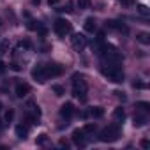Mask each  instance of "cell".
<instances>
[{
    "label": "cell",
    "mask_w": 150,
    "mask_h": 150,
    "mask_svg": "<svg viewBox=\"0 0 150 150\" xmlns=\"http://www.w3.org/2000/svg\"><path fill=\"white\" fill-rule=\"evenodd\" d=\"M51 90H53L55 96H58V97H62V96L65 94V88H64L62 85H51Z\"/></svg>",
    "instance_id": "ffe728a7"
},
{
    "label": "cell",
    "mask_w": 150,
    "mask_h": 150,
    "mask_svg": "<svg viewBox=\"0 0 150 150\" xmlns=\"http://www.w3.org/2000/svg\"><path fill=\"white\" fill-rule=\"evenodd\" d=\"M74 111H76V108H74L72 103H65V104L60 106V117L62 118H71L74 115Z\"/></svg>",
    "instance_id": "9c48e42d"
},
{
    "label": "cell",
    "mask_w": 150,
    "mask_h": 150,
    "mask_svg": "<svg viewBox=\"0 0 150 150\" xmlns=\"http://www.w3.org/2000/svg\"><path fill=\"white\" fill-rule=\"evenodd\" d=\"M90 117H94V118H103V117H104V108H101V106L92 108V110H90Z\"/></svg>",
    "instance_id": "2e32d148"
},
{
    "label": "cell",
    "mask_w": 150,
    "mask_h": 150,
    "mask_svg": "<svg viewBox=\"0 0 150 150\" xmlns=\"http://www.w3.org/2000/svg\"><path fill=\"white\" fill-rule=\"evenodd\" d=\"M146 122H148L146 113H145V115H141V113H134V117H132V124H134V127H143V125H146Z\"/></svg>",
    "instance_id": "7c38bea8"
},
{
    "label": "cell",
    "mask_w": 150,
    "mask_h": 150,
    "mask_svg": "<svg viewBox=\"0 0 150 150\" xmlns=\"http://www.w3.org/2000/svg\"><path fill=\"white\" fill-rule=\"evenodd\" d=\"M2 108H4V104H2V101H0V111H2Z\"/></svg>",
    "instance_id": "8d00e7d4"
},
{
    "label": "cell",
    "mask_w": 150,
    "mask_h": 150,
    "mask_svg": "<svg viewBox=\"0 0 150 150\" xmlns=\"http://www.w3.org/2000/svg\"><path fill=\"white\" fill-rule=\"evenodd\" d=\"M71 44H72V48L76 51H83L85 46H87V37L83 34H74L71 37Z\"/></svg>",
    "instance_id": "8992f818"
},
{
    "label": "cell",
    "mask_w": 150,
    "mask_h": 150,
    "mask_svg": "<svg viewBox=\"0 0 150 150\" xmlns=\"http://www.w3.org/2000/svg\"><path fill=\"white\" fill-rule=\"evenodd\" d=\"M57 11H60V13H72L74 9H72V2H67L64 7H58Z\"/></svg>",
    "instance_id": "603a6c76"
},
{
    "label": "cell",
    "mask_w": 150,
    "mask_h": 150,
    "mask_svg": "<svg viewBox=\"0 0 150 150\" xmlns=\"http://www.w3.org/2000/svg\"><path fill=\"white\" fill-rule=\"evenodd\" d=\"M120 138V127L117 124H111L108 127H104L101 132H99V139L103 143H113Z\"/></svg>",
    "instance_id": "3957f363"
},
{
    "label": "cell",
    "mask_w": 150,
    "mask_h": 150,
    "mask_svg": "<svg viewBox=\"0 0 150 150\" xmlns=\"http://www.w3.org/2000/svg\"><path fill=\"white\" fill-rule=\"evenodd\" d=\"M53 30H55V34H57L58 37H65V35H69V34L72 32V25H71L67 20L58 18V20L53 23Z\"/></svg>",
    "instance_id": "277c9868"
},
{
    "label": "cell",
    "mask_w": 150,
    "mask_h": 150,
    "mask_svg": "<svg viewBox=\"0 0 150 150\" xmlns=\"http://www.w3.org/2000/svg\"><path fill=\"white\" fill-rule=\"evenodd\" d=\"M16 136H18L20 139H27V136H28V125H27L25 122L16 125Z\"/></svg>",
    "instance_id": "4fadbf2b"
},
{
    "label": "cell",
    "mask_w": 150,
    "mask_h": 150,
    "mask_svg": "<svg viewBox=\"0 0 150 150\" xmlns=\"http://www.w3.org/2000/svg\"><path fill=\"white\" fill-rule=\"evenodd\" d=\"M106 27H108V28H113V30H118V32H122V34H129V28H127V25H124L122 21L110 20V21H106Z\"/></svg>",
    "instance_id": "8fae6325"
},
{
    "label": "cell",
    "mask_w": 150,
    "mask_h": 150,
    "mask_svg": "<svg viewBox=\"0 0 150 150\" xmlns=\"http://www.w3.org/2000/svg\"><path fill=\"white\" fill-rule=\"evenodd\" d=\"M136 39H138L141 44H145V46H148V44H150V35H148L146 32H139V34L136 35Z\"/></svg>",
    "instance_id": "ac0fdd59"
},
{
    "label": "cell",
    "mask_w": 150,
    "mask_h": 150,
    "mask_svg": "<svg viewBox=\"0 0 150 150\" xmlns=\"http://www.w3.org/2000/svg\"><path fill=\"white\" fill-rule=\"evenodd\" d=\"M32 80H35L37 83H46L50 78H48V72L44 69V64H37L34 69H32Z\"/></svg>",
    "instance_id": "5b68a950"
},
{
    "label": "cell",
    "mask_w": 150,
    "mask_h": 150,
    "mask_svg": "<svg viewBox=\"0 0 150 150\" xmlns=\"http://www.w3.org/2000/svg\"><path fill=\"white\" fill-rule=\"evenodd\" d=\"M4 71H6V64L0 60V72H4Z\"/></svg>",
    "instance_id": "836d02e7"
},
{
    "label": "cell",
    "mask_w": 150,
    "mask_h": 150,
    "mask_svg": "<svg viewBox=\"0 0 150 150\" xmlns=\"http://www.w3.org/2000/svg\"><path fill=\"white\" fill-rule=\"evenodd\" d=\"M132 87L141 90V88H145V83H141V81H138V80H136V81H132Z\"/></svg>",
    "instance_id": "83f0119b"
},
{
    "label": "cell",
    "mask_w": 150,
    "mask_h": 150,
    "mask_svg": "<svg viewBox=\"0 0 150 150\" xmlns=\"http://www.w3.org/2000/svg\"><path fill=\"white\" fill-rule=\"evenodd\" d=\"M78 7L80 9H88L90 7V0H78Z\"/></svg>",
    "instance_id": "d4e9b609"
},
{
    "label": "cell",
    "mask_w": 150,
    "mask_h": 150,
    "mask_svg": "<svg viewBox=\"0 0 150 150\" xmlns=\"http://www.w3.org/2000/svg\"><path fill=\"white\" fill-rule=\"evenodd\" d=\"M83 27H85V32H88V34H94V32L97 30V21H96L94 18H87Z\"/></svg>",
    "instance_id": "5bb4252c"
},
{
    "label": "cell",
    "mask_w": 150,
    "mask_h": 150,
    "mask_svg": "<svg viewBox=\"0 0 150 150\" xmlns=\"http://www.w3.org/2000/svg\"><path fill=\"white\" fill-rule=\"evenodd\" d=\"M11 69H13V71H20L21 67H20V65H18V64L14 62V64H11Z\"/></svg>",
    "instance_id": "4dcf8cb0"
},
{
    "label": "cell",
    "mask_w": 150,
    "mask_h": 150,
    "mask_svg": "<svg viewBox=\"0 0 150 150\" xmlns=\"http://www.w3.org/2000/svg\"><path fill=\"white\" fill-rule=\"evenodd\" d=\"M96 129H97V127H96V124L88 122V124H85V127H83L81 131L85 132V136H90V134H94V132H96Z\"/></svg>",
    "instance_id": "d6986e66"
},
{
    "label": "cell",
    "mask_w": 150,
    "mask_h": 150,
    "mask_svg": "<svg viewBox=\"0 0 150 150\" xmlns=\"http://www.w3.org/2000/svg\"><path fill=\"white\" fill-rule=\"evenodd\" d=\"M115 96H117V97H118L120 101H125V99H127V97H125V96H124L122 92H115Z\"/></svg>",
    "instance_id": "f546056e"
},
{
    "label": "cell",
    "mask_w": 150,
    "mask_h": 150,
    "mask_svg": "<svg viewBox=\"0 0 150 150\" xmlns=\"http://www.w3.org/2000/svg\"><path fill=\"white\" fill-rule=\"evenodd\" d=\"M32 2H34V4H37V6H39V2H41V0H32Z\"/></svg>",
    "instance_id": "d590c367"
},
{
    "label": "cell",
    "mask_w": 150,
    "mask_h": 150,
    "mask_svg": "<svg viewBox=\"0 0 150 150\" xmlns=\"http://www.w3.org/2000/svg\"><path fill=\"white\" fill-rule=\"evenodd\" d=\"M28 92H30V85H28V83H25V81H20V83H16V88H14V94H16V97L23 99V97H25Z\"/></svg>",
    "instance_id": "30bf717a"
},
{
    "label": "cell",
    "mask_w": 150,
    "mask_h": 150,
    "mask_svg": "<svg viewBox=\"0 0 150 150\" xmlns=\"http://www.w3.org/2000/svg\"><path fill=\"white\" fill-rule=\"evenodd\" d=\"M136 13H138L139 16H143L145 20L150 16V11H148V7H146V6H143V4H139V6L136 7Z\"/></svg>",
    "instance_id": "e0dca14e"
},
{
    "label": "cell",
    "mask_w": 150,
    "mask_h": 150,
    "mask_svg": "<svg viewBox=\"0 0 150 150\" xmlns=\"http://www.w3.org/2000/svg\"><path fill=\"white\" fill-rule=\"evenodd\" d=\"M118 2H120V0H118Z\"/></svg>",
    "instance_id": "74e56055"
},
{
    "label": "cell",
    "mask_w": 150,
    "mask_h": 150,
    "mask_svg": "<svg viewBox=\"0 0 150 150\" xmlns=\"http://www.w3.org/2000/svg\"><path fill=\"white\" fill-rule=\"evenodd\" d=\"M39 25H41V23H39V21H35V20H30V21L27 23V27H28L30 30H37V27H39Z\"/></svg>",
    "instance_id": "484cf974"
},
{
    "label": "cell",
    "mask_w": 150,
    "mask_h": 150,
    "mask_svg": "<svg viewBox=\"0 0 150 150\" xmlns=\"http://www.w3.org/2000/svg\"><path fill=\"white\" fill-rule=\"evenodd\" d=\"M13 118H14V110H7L6 115H4V122L9 124V122H13Z\"/></svg>",
    "instance_id": "7402d4cb"
},
{
    "label": "cell",
    "mask_w": 150,
    "mask_h": 150,
    "mask_svg": "<svg viewBox=\"0 0 150 150\" xmlns=\"http://www.w3.org/2000/svg\"><path fill=\"white\" fill-rule=\"evenodd\" d=\"M136 108H139V110H141V111H145V113H148V111H150V104H148V103H145V101L136 103Z\"/></svg>",
    "instance_id": "44dd1931"
},
{
    "label": "cell",
    "mask_w": 150,
    "mask_h": 150,
    "mask_svg": "<svg viewBox=\"0 0 150 150\" xmlns=\"http://www.w3.org/2000/svg\"><path fill=\"white\" fill-rule=\"evenodd\" d=\"M44 69H46V72H48V78H57V76H60V74L64 72L62 65H58V64H53V62H50V64H44Z\"/></svg>",
    "instance_id": "52a82bcc"
},
{
    "label": "cell",
    "mask_w": 150,
    "mask_h": 150,
    "mask_svg": "<svg viewBox=\"0 0 150 150\" xmlns=\"http://www.w3.org/2000/svg\"><path fill=\"white\" fill-rule=\"evenodd\" d=\"M143 148H148V139H141V143H139Z\"/></svg>",
    "instance_id": "1f68e13d"
},
{
    "label": "cell",
    "mask_w": 150,
    "mask_h": 150,
    "mask_svg": "<svg viewBox=\"0 0 150 150\" xmlns=\"http://www.w3.org/2000/svg\"><path fill=\"white\" fill-rule=\"evenodd\" d=\"M48 4H50V6H57V4H58V0H48Z\"/></svg>",
    "instance_id": "e575fe53"
},
{
    "label": "cell",
    "mask_w": 150,
    "mask_h": 150,
    "mask_svg": "<svg viewBox=\"0 0 150 150\" xmlns=\"http://www.w3.org/2000/svg\"><path fill=\"white\" fill-rule=\"evenodd\" d=\"M37 34H39V35H46V27L39 25V27H37Z\"/></svg>",
    "instance_id": "f1b7e54d"
},
{
    "label": "cell",
    "mask_w": 150,
    "mask_h": 150,
    "mask_svg": "<svg viewBox=\"0 0 150 150\" xmlns=\"http://www.w3.org/2000/svg\"><path fill=\"white\" fill-rule=\"evenodd\" d=\"M20 48H25V50H28V48H32V42H30L28 39H25V41H20Z\"/></svg>",
    "instance_id": "4316f807"
},
{
    "label": "cell",
    "mask_w": 150,
    "mask_h": 150,
    "mask_svg": "<svg viewBox=\"0 0 150 150\" xmlns=\"http://www.w3.org/2000/svg\"><path fill=\"white\" fill-rule=\"evenodd\" d=\"M72 141L76 146H85L87 145V136L81 129H74L72 131Z\"/></svg>",
    "instance_id": "ba28073f"
},
{
    "label": "cell",
    "mask_w": 150,
    "mask_h": 150,
    "mask_svg": "<svg viewBox=\"0 0 150 150\" xmlns=\"http://www.w3.org/2000/svg\"><path fill=\"white\" fill-rule=\"evenodd\" d=\"M87 92H88V85L85 81V76L80 72L72 74V96L78 97L80 101H87Z\"/></svg>",
    "instance_id": "7a4b0ae2"
},
{
    "label": "cell",
    "mask_w": 150,
    "mask_h": 150,
    "mask_svg": "<svg viewBox=\"0 0 150 150\" xmlns=\"http://www.w3.org/2000/svg\"><path fill=\"white\" fill-rule=\"evenodd\" d=\"M113 118H115L117 124H124V120H125V111H124L122 106L115 108V111H113Z\"/></svg>",
    "instance_id": "9a60e30c"
},
{
    "label": "cell",
    "mask_w": 150,
    "mask_h": 150,
    "mask_svg": "<svg viewBox=\"0 0 150 150\" xmlns=\"http://www.w3.org/2000/svg\"><path fill=\"white\" fill-rule=\"evenodd\" d=\"M35 143H37L39 146H44V145L48 143V136H46V134H41V136L35 139Z\"/></svg>",
    "instance_id": "cb8c5ba5"
},
{
    "label": "cell",
    "mask_w": 150,
    "mask_h": 150,
    "mask_svg": "<svg viewBox=\"0 0 150 150\" xmlns=\"http://www.w3.org/2000/svg\"><path fill=\"white\" fill-rule=\"evenodd\" d=\"M58 145H60V146H65V148H67V145H69V143H67L65 139H60V141H58Z\"/></svg>",
    "instance_id": "d6a6232c"
},
{
    "label": "cell",
    "mask_w": 150,
    "mask_h": 150,
    "mask_svg": "<svg viewBox=\"0 0 150 150\" xmlns=\"http://www.w3.org/2000/svg\"><path fill=\"white\" fill-rule=\"evenodd\" d=\"M101 72H103V76L108 78L111 83H122L124 81L122 64H103L101 65Z\"/></svg>",
    "instance_id": "6da1fadb"
}]
</instances>
